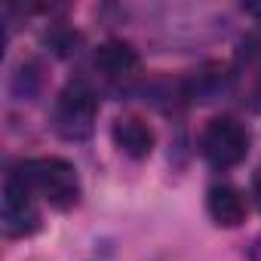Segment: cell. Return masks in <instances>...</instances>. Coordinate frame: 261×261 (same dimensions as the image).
<instances>
[{
    "mask_svg": "<svg viewBox=\"0 0 261 261\" xmlns=\"http://www.w3.org/2000/svg\"><path fill=\"white\" fill-rule=\"evenodd\" d=\"M227 83L240 108L261 114V28H252L237 40L227 68Z\"/></svg>",
    "mask_w": 261,
    "mask_h": 261,
    "instance_id": "277c9868",
    "label": "cell"
},
{
    "mask_svg": "<svg viewBox=\"0 0 261 261\" xmlns=\"http://www.w3.org/2000/svg\"><path fill=\"white\" fill-rule=\"evenodd\" d=\"M206 212L218 227H240L249 215V203L243 191L230 181H215L206 191Z\"/></svg>",
    "mask_w": 261,
    "mask_h": 261,
    "instance_id": "52a82bcc",
    "label": "cell"
},
{
    "mask_svg": "<svg viewBox=\"0 0 261 261\" xmlns=\"http://www.w3.org/2000/svg\"><path fill=\"white\" fill-rule=\"evenodd\" d=\"M249 258H252V261H261V240H258V243L252 246V252H249Z\"/></svg>",
    "mask_w": 261,
    "mask_h": 261,
    "instance_id": "8fae6325",
    "label": "cell"
},
{
    "mask_svg": "<svg viewBox=\"0 0 261 261\" xmlns=\"http://www.w3.org/2000/svg\"><path fill=\"white\" fill-rule=\"evenodd\" d=\"M224 86L230 89V83H227V71H224L221 65H206V68L188 83V92H191V98L212 101V95H218Z\"/></svg>",
    "mask_w": 261,
    "mask_h": 261,
    "instance_id": "9c48e42d",
    "label": "cell"
},
{
    "mask_svg": "<svg viewBox=\"0 0 261 261\" xmlns=\"http://www.w3.org/2000/svg\"><path fill=\"white\" fill-rule=\"evenodd\" d=\"M13 166L19 169L25 185L34 191V197L59 212L74 209L83 197L80 175H77L74 163H68L65 157H31V160H19Z\"/></svg>",
    "mask_w": 261,
    "mask_h": 261,
    "instance_id": "6da1fadb",
    "label": "cell"
},
{
    "mask_svg": "<svg viewBox=\"0 0 261 261\" xmlns=\"http://www.w3.org/2000/svg\"><path fill=\"white\" fill-rule=\"evenodd\" d=\"M98 117V95L89 80L77 77L62 86L53 105V129L65 142H86L95 129Z\"/></svg>",
    "mask_w": 261,
    "mask_h": 261,
    "instance_id": "7a4b0ae2",
    "label": "cell"
},
{
    "mask_svg": "<svg viewBox=\"0 0 261 261\" xmlns=\"http://www.w3.org/2000/svg\"><path fill=\"white\" fill-rule=\"evenodd\" d=\"M40 224H43L40 200L25 185L19 169L10 166L7 175H4V191H0V230L10 240H19V237L37 233Z\"/></svg>",
    "mask_w": 261,
    "mask_h": 261,
    "instance_id": "3957f363",
    "label": "cell"
},
{
    "mask_svg": "<svg viewBox=\"0 0 261 261\" xmlns=\"http://www.w3.org/2000/svg\"><path fill=\"white\" fill-rule=\"evenodd\" d=\"M252 197H255V206L261 209V166H258L255 175H252Z\"/></svg>",
    "mask_w": 261,
    "mask_h": 261,
    "instance_id": "30bf717a",
    "label": "cell"
},
{
    "mask_svg": "<svg viewBox=\"0 0 261 261\" xmlns=\"http://www.w3.org/2000/svg\"><path fill=\"white\" fill-rule=\"evenodd\" d=\"M92 65L101 77V83L114 92H133L142 80V59L139 53L133 49V43H126V40H105L95 56H92Z\"/></svg>",
    "mask_w": 261,
    "mask_h": 261,
    "instance_id": "8992f818",
    "label": "cell"
},
{
    "mask_svg": "<svg viewBox=\"0 0 261 261\" xmlns=\"http://www.w3.org/2000/svg\"><path fill=\"white\" fill-rule=\"evenodd\" d=\"M111 139H114V145L126 157H133V160H148L151 151H154V142H157L154 129L142 117H136V114L117 117L114 126H111Z\"/></svg>",
    "mask_w": 261,
    "mask_h": 261,
    "instance_id": "ba28073f",
    "label": "cell"
},
{
    "mask_svg": "<svg viewBox=\"0 0 261 261\" xmlns=\"http://www.w3.org/2000/svg\"><path fill=\"white\" fill-rule=\"evenodd\" d=\"M249 145H252L249 129L237 117H227V114L212 117L200 133V154L215 169L240 166L246 160V154H249Z\"/></svg>",
    "mask_w": 261,
    "mask_h": 261,
    "instance_id": "5b68a950",
    "label": "cell"
}]
</instances>
